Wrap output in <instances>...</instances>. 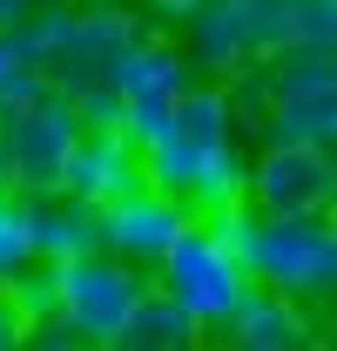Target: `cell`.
I'll return each mask as SVG.
<instances>
[{
	"mask_svg": "<svg viewBox=\"0 0 337 351\" xmlns=\"http://www.w3.org/2000/svg\"><path fill=\"white\" fill-rule=\"evenodd\" d=\"M243 122L229 108L223 82L210 88H182V101L162 115V129L142 142V176L182 196L189 217H216L229 203H243V169H250V149H243Z\"/></svg>",
	"mask_w": 337,
	"mask_h": 351,
	"instance_id": "1",
	"label": "cell"
},
{
	"mask_svg": "<svg viewBox=\"0 0 337 351\" xmlns=\"http://www.w3.org/2000/svg\"><path fill=\"white\" fill-rule=\"evenodd\" d=\"M236 250V263L250 270V284H270L297 304H324L337 291V230H331V210L317 217H263L250 203H229L203 217Z\"/></svg>",
	"mask_w": 337,
	"mask_h": 351,
	"instance_id": "2",
	"label": "cell"
},
{
	"mask_svg": "<svg viewBox=\"0 0 337 351\" xmlns=\"http://www.w3.org/2000/svg\"><path fill=\"white\" fill-rule=\"evenodd\" d=\"M14 34L41 61L47 88L75 101L88 88L115 82V61L142 41V21H135L128 7H75V0H61V7H34Z\"/></svg>",
	"mask_w": 337,
	"mask_h": 351,
	"instance_id": "3",
	"label": "cell"
},
{
	"mask_svg": "<svg viewBox=\"0 0 337 351\" xmlns=\"http://www.w3.org/2000/svg\"><path fill=\"white\" fill-rule=\"evenodd\" d=\"M175 21L189 27L182 34L189 68H203L210 82H229L236 68H250L290 41V0H196Z\"/></svg>",
	"mask_w": 337,
	"mask_h": 351,
	"instance_id": "4",
	"label": "cell"
},
{
	"mask_svg": "<svg viewBox=\"0 0 337 351\" xmlns=\"http://www.w3.org/2000/svg\"><path fill=\"white\" fill-rule=\"evenodd\" d=\"M155 277H162L168 298L196 317V331H223V324H229V311L243 304V291H250V270L236 263V250H229L203 217H196V223H189V230L162 250Z\"/></svg>",
	"mask_w": 337,
	"mask_h": 351,
	"instance_id": "5",
	"label": "cell"
},
{
	"mask_svg": "<svg viewBox=\"0 0 337 351\" xmlns=\"http://www.w3.org/2000/svg\"><path fill=\"white\" fill-rule=\"evenodd\" d=\"M47 277H54V317L82 338V345H108L115 338V324L128 317V304L142 298V270L122 263L115 250H88V257H61L47 263Z\"/></svg>",
	"mask_w": 337,
	"mask_h": 351,
	"instance_id": "6",
	"label": "cell"
},
{
	"mask_svg": "<svg viewBox=\"0 0 337 351\" xmlns=\"http://www.w3.org/2000/svg\"><path fill=\"white\" fill-rule=\"evenodd\" d=\"M0 129H7V182H14L21 196L61 189V169H68V156H75V142H82V115H75L68 95L41 88L34 101L7 108Z\"/></svg>",
	"mask_w": 337,
	"mask_h": 351,
	"instance_id": "7",
	"label": "cell"
},
{
	"mask_svg": "<svg viewBox=\"0 0 337 351\" xmlns=\"http://www.w3.org/2000/svg\"><path fill=\"white\" fill-rule=\"evenodd\" d=\"M331 196H337L331 149H310V142H263L243 169V203L263 217H317V210H331Z\"/></svg>",
	"mask_w": 337,
	"mask_h": 351,
	"instance_id": "8",
	"label": "cell"
},
{
	"mask_svg": "<svg viewBox=\"0 0 337 351\" xmlns=\"http://www.w3.org/2000/svg\"><path fill=\"white\" fill-rule=\"evenodd\" d=\"M196 82V68H189V54L175 41H155V34H142V41L128 47L122 61H115V101H122V135L135 142H149V135L162 129V115L182 101V88Z\"/></svg>",
	"mask_w": 337,
	"mask_h": 351,
	"instance_id": "9",
	"label": "cell"
},
{
	"mask_svg": "<svg viewBox=\"0 0 337 351\" xmlns=\"http://www.w3.org/2000/svg\"><path fill=\"white\" fill-rule=\"evenodd\" d=\"M189 203L182 196H168V189H155L149 176L135 182V189H122L115 203H101V250H115L122 263H135V270H155L162 263V250L189 230Z\"/></svg>",
	"mask_w": 337,
	"mask_h": 351,
	"instance_id": "10",
	"label": "cell"
},
{
	"mask_svg": "<svg viewBox=\"0 0 337 351\" xmlns=\"http://www.w3.org/2000/svg\"><path fill=\"white\" fill-rule=\"evenodd\" d=\"M135 182H142V142L122 135V129H82L68 169H61V189L101 210V203H115V196L135 189Z\"/></svg>",
	"mask_w": 337,
	"mask_h": 351,
	"instance_id": "11",
	"label": "cell"
},
{
	"mask_svg": "<svg viewBox=\"0 0 337 351\" xmlns=\"http://www.w3.org/2000/svg\"><path fill=\"white\" fill-rule=\"evenodd\" d=\"M223 331H229V345H243V351H303L317 338L310 331V311L297 298H284V291H270V284H250Z\"/></svg>",
	"mask_w": 337,
	"mask_h": 351,
	"instance_id": "12",
	"label": "cell"
},
{
	"mask_svg": "<svg viewBox=\"0 0 337 351\" xmlns=\"http://www.w3.org/2000/svg\"><path fill=\"white\" fill-rule=\"evenodd\" d=\"M27 230H34V263H61V257L101 250V210L82 203V196H68V189L27 196Z\"/></svg>",
	"mask_w": 337,
	"mask_h": 351,
	"instance_id": "13",
	"label": "cell"
},
{
	"mask_svg": "<svg viewBox=\"0 0 337 351\" xmlns=\"http://www.w3.org/2000/svg\"><path fill=\"white\" fill-rule=\"evenodd\" d=\"M196 338H203V331H196V317L175 304L162 284H142V298L128 304V317L115 324V338H108V345H115V351H189Z\"/></svg>",
	"mask_w": 337,
	"mask_h": 351,
	"instance_id": "14",
	"label": "cell"
},
{
	"mask_svg": "<svg viewBox=\"0 0 337 351\" xmlns=\"http://www.w3.org/2000/svg\"><path fill=\"white\" fill-rule=\"evenodd\" d=\"M263 142H310L331 149L337 142V88H303V95H270L256 115Z\"/></svg>",
	"mask_w": 337,
	"mask_h": 351,
	"instance_id": "15",
	"label": "cell"
},
{
	"mask_svg": "<svg viewBox=\"0 0 337 351\" xmlns=\"http://www.w3.org/2000/svg\"><path fill=\"white\" fill-rule=\"evenodd\" d=\"M41 88H47L41 61L21 47V34H14V27H0V115H7V108H21V101H34Z\"/></svg>",
	"mask_w": 337,
	"mask_h": 351,
	"instance_id": "16",
	"label": "cell"
},
{
	"mask_svg": "<svg viewBox=\"0 0 337 351\" xmlns=\"http://www.w3.org/2000/svg\"><path fill=\"white\" fill-rule=\"evenodd\" d=\"M34 263V230H27V196L14 182H0V284L14 270Z\"/></svg>",
	"mask_w": 337,
	"mask_h": 351,
	"instance_id": "17",
	"label": "cell"
},
{
	"mask_svg": "<svg viewBox=\"0 0 337 351\" xmlns=\"http://www.w3.org/2000/svg\"><path fill=\"white\" fill-rule=\"evenodd\" d=\"M27 338V317H21V304H14V291L0 284V351H14Z\"/></svg>",
	"mask_w": 337,
	"mask_h": 351,
	"instance_id": "18",
	"label": "cell"
},
{
	"mask_svg": "<svg viewBox=\"0 0 337 351\" xmlns=\"http://www.w3.org/2000/svg\"><path fill=\"white\" fill-rule=\"evenodd\" d=\"M149 7H155V14H189L196 0H149Z\"/></svg>",
	"mask_w": 337,
	"mask_h": 351,
	"instance_id": "19",
	"label": "cell"
},
{
	"mask_svg": "<svg viewBox=\"0 0 337 351\" xmlns=\"http://www.w3.org/2000/svg\"><path fill=\"white\" fill-rule=\"evenodd\" d=\"M75 7H128V0H75Z\"/></svg>",
	"mask_w": 337,
	"mask_h": 351,
	"instance_id": "20",
	"label": "cell"
},
{
	"mask_svg": "<svg viewBox=\"0 0 337 351\" xmlns=\"http://www.w3.org/2000/svg\"><path fill=\"white\" fill-rule=\"evenodd\" d=\"M0 182H7V129H0Z\"/></svg>",
	"mask_w": 337,
	"mask_h": 351,
	"instance_id": "21",
	"label": "cell"
},
{
	"mask_svg": "<svg viewBox=\"0 0 337 351\" xmlns=\"http://www.w3.org/2000/svg\"><path fill=\"white\" fill-rule=\"evenodd\" d=\"M21 7H27V14H34V7H61V0H21Z\"/></svg>",
	"mask_w": 337,
	"mask_h": 351,
	"instance_id": "22",
	"label": "cell"
}]
</instances>
